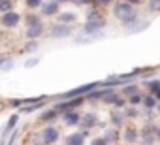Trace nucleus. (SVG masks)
Masks as SVG:
<instances>
[{"label":"nucleus","instance_id":"obj_1","mask_svg":"<svg viewBox=\"0 0 160 145\" xmlns=\"http://www.w3.org/2000/svg\"><path fill=\"white\" fill-rule=\"evenodd\" d=\"M113 13L115 17L122 23V27H132V23H138V12L132 4L128 2H117L115 8H113Z\"/></svg>","mask_w":160,"mask_h":145},{"label":"nucleus","instance_id":"obj_2","mask_svg":"<svg viewBox=\"0 0 160 145\" xmlns=\"http://www.w3.org/2000/svg\"><path fill=\"white\" fill-rule=\"evenodd\" d=\"M154 141H156V126L147 122L139 130V143L141 145H154Z\"/></svg>","mask_w":160,"mask_h":145},{"label":"nucleus","instance_id":"obj_3","mask_svg":"<svg viewBox=\"0 0 160 145\" xmlns=\"http://www.w3.org/2000/svg\"><path fill=\"white\" fill-rule=\"evenodd\" d=\"M58 138H60V130H58L57 126H53V124H47V126L42 130V141H43L45 145H55V143L58 141Z\"/></svg>","mask_w":160,"mask_h":145},{"label":"nucleus","instance_id":"obj_4","mask_svg":"<svg viewBox=\"0 0 160 145\" xmlns=\"http://www.w3.org/2000/svg\"><path fill=\"white\" fill-rule=\"evenodd\" d=\"M73 32L72 25H64V23H55L53 28H51V36L55 40H62V38H70Z\"/></svg>","mask_w":160,"mask_h":145},{"label":"nucleus","instance_id":"obj_5","mask_svg":"<svg viewBox=\"0 0 160 145\" xmlns=\"http://www.w3.org/2000/svg\"><path fill=\"white\" fill-rule=\"evenodd\" d=\"M0 23H2V27L6 28H13L21 23V15L17 12H8V13H2V17H0Z\"/></svg>","mask_w":160,"mask_h":145},{"label":"nucleus","instance_id":"obj_6","mask_svg":"<svg viewBox=\"0 0 160 145\" xmlns=\"http://www.w3.org/2000/svg\"><path fill=\"white\" fill-rule=\"evenodd\" d=\"M104 27H106V21H104L102 17H96V19H89V21L85 23L83 30H85L87 34H96V32L102 30Z\"/></svg>","mask_w":160,"mask_h":145},{"label":"nucleus","instance_id":"obj_7","mask_svg":"<svg viewBox=\"0 0 160 145\" xmlns=\"http://www.w3.org/2000/svg\"><path fill=\"white\" fill-rule=\"evenodd\" d=\"M122 139H124L126 145H134V143H138V139H139V130H138L134 124L126 126L124 132H122Z\"/></svg>","mask_w":160,"mask_h":145},{"label":"nucleus","instance_id":"obj_8","mask_svg":"<svg viewBox=\"0 0 160 145\" xmlns=\"http://www.w3.org/2000/svg\"><path fill=\"white\" fill-rule=\"evenodd\" d=\"M62 122L66 126H77L79 122H81V113H79L77 109L66 111V113H62Z\"/></svg>","mask_w":160,"mask_h":145},{"label":"nucleus","instance_id":"obj_9","mask_svg":"<svg viewBox=\"0 0 160 145\" xmlns=\"http://www.w3.org/2000/svg\"><path fill=\"white\" fill-rule=\"evenodd\" d=\"M40 12H42V15H47V17H51V15H57L58 13V2L57 0H43V4L40 6Z\"/></svg>","mask_w":160,"mask_h":145},{"label":"nucleus","instance_id":"obj_10","mask_svg":"<svg viewBox=\"0 0 160 145\" xmlns=\"http://www.w3.org/2000/svg\"><path fill=\"white\" fill-rule=\"evenodd\" d=\"M43 34V23H36V25H30L27 27V40H36Z\"/></svg>","mask_w":160,"mask_h":145},{"label":"nucleus","instance_id":"obj_11","mask_svg":"<svg viewBox=\"0 0 160 145\" xmlns=\"http://www.w3.org/2000/svg\"><path fill=\"white\" fill-rule=\"evenodd\" d=\"M96 122H98L96 113H85V115H81V122H79V124L83 126V130H89V128H92Z\"/></svg>","mask_w":160,"mask_h":145},{"label":"nucleus","instance_id":"obj_12","mask_svg":"<svg viewBox=\"0 0 160 145\" xmlns=\"http://www.w3.org/2000/svg\"><path fill=\"white\" fill-rule=\"evenodd\" d=\"M64 145H85V136L81 132H73V134L66 136Z\"/></svg>","mask_w":160,"mask_h":145},{"label":"nucleus","instance_id":"obj_13","mask_svg":"<svg viewBox=\"0 0 160 145\" xmlns=\"http://www.w3.org/2000/svg\"><path fill=\"white\" fill-rule=\"evenodd\" d=\"M17 122H19V113H13L10 119H8V122H6V128H4V132H2V138H6V136H10L13 130H15V126H17Z\"/></svg>","mask_w":160,"mask_h":145},{"label":"nucleus","instance_id":"obj_14","mask_svg":"<svg viewBox=\"0 0 160 145\" xmlns=\"http://www.w3.org/2000/svg\"><path fill=\"white\" fill-rule=\"evenodd\" d=\"M75 19H77V15L72 13V12H64V13L58 15V23H64V25H70V23H73Z\"/></svg>","mask_w":160,"mask_h":145},{"label":"nucleus","instance_id":"obj_15","mask_svg":"<svg viewBox=\"0 0 160 145\" xmlns=\"http://www.w3.org/2000/svg\"><path fill=\"white\" fill-rule=\"evenodd\" d=\"M141 104H143L147 109H154L158 102H156V98H154L152 94H147V96H143V102H141Z\"/></svg>","mask_w":160,"mask_h":145},{"label":"nucleus","instance_id":"obj_16","mask_svg":"<svg viewBox=\"0 0 160 145\" xmlns=\"http://www.w3.org/2000/svg\"><path fill=\"white\" fill-rule=\"evenodd\" d=\"M111 122H113V126H115V128H121V126H122V122H124V115H122V113L113 111V113H111Z\"/></svg>","mask_w":160,"mask_h":145},{"label":"nucleus","instance_id":"obj_17","mask_svg":"<svg viewBox=\"0 0 160 145\" xmlns=\"http://www.w3.org/2000/svg\"><path fill=\"white\" fill-rule=\"evenodd\" d=\"M104 139H106L108 145H113V143L117 141V130H115V128H109V130L104 134Z\"/></svg>","mask_w":160,"mask_h":145},{"label":"nucleus","instance_id":"obj_18","mask_svg":"<svg viewBox=\"0 0 160 145\" xmlns=\"http://www.w3.org/2000/svg\"><path fill=\"white\" fill-rule=\"evenodd\" d=\"M136 92H139V87H138V83H134V85H126V87H122V94L124 96H132V94H136Z\"/></svg>","mask_w":160,"mask_h":145},{"label":"nucleus","instance_id":"obj_19","mask_svg":"<svg viewBox=\"0 0 160 145\" xmlns=\"http://www.w3.org/2000/svg\"><path fill=\"white\" fill-rule=\"evenodd\" d=\"M42 106H43V102H38V104H27V106L21 108V113H32V111H38Z\"/></svg>","mask_w":160,"mask_h":145},{"label":"nucleus","instance_id":"obj_20","mask_svg":"<svg viewBox=\"0 0 160 145\" xmlns=\"http://www.w3.org/2000/svg\"><path fill=\"white\" fill-rule=\"evenodd\" d=\"M57 117H58V111H57V109H49V111H45L40 119H42L43 122H47V121H53V119H57Z\"/></svg>","mask_w":160,"mask_h":145},{"label":"nucleus","instance_id":"obj_21","mask_svg":"<svg viewBox=\"0 0 160 145\" xmlns=\"http://www.w3.org/2000/svg\"><path fill=\"white\" fill-rule=\"evenodd\" d=\"M128 102H130V106L136 108V106H139V104L143 102V94H141V92H136V94H132V96L128 98Z\"/></svg>","mask_w":160,"mask_h":145},{"label":"nucleus","instance_id":"obj_22","mask_svg":"<svg viewBox=\"0 0 160 145\" xmlns=\"http://www.w3.org/2000/svg\"><path fill=\"white\" fill-rule=\"evenodd\" d=\"M12 6H13L12 0H0V12H2V13L12 12Z\"/></svg>","mask_w":160,"mask_h":145},{"label":"nucleus","instance_id":"obj_23","mask_svg":"<svg viewBox=\"0 0 160 145\" xmlns=\"http://www.w3.org/2000/svg\"><path fill=\"white\" fill-rule=\"evenodd\" d=\"M145 85H147V89L151 91V94H154V92H156V91L160 89V81H158V79H152V81H147Z\"/></svg>","mask_w":160,"mask_h":145},{"label":"nucleus","instance_id":"obj_24","mask_svg":"<svg viewBox=\"0 0 160 145\" xmlns=\"http://www.w3.org/2000/svg\"><path fill=\"white\" fill-rule=\"evenodd\" d=\"M139 115H141V113H139V111H138V108H134V106H132V108H128V109H126V113H124V117H128V119H136V117H139Z\"/></svg>","mask_w":160,"mask_h":145},{"label":"nucleus","instance_id":"obj_25","mask_svg":"<svg viewBox=\"0 0 160 145\" xmlns=\"http://www.w3.org/2000/svg\"><path fill=\"white\" fill-rule=\"evenodd\" d=\"M149 12H160V0H151L149 2Z\"/></svg>","mask_w":160,"mask_h":145},{"label":"nucleus","instance_id":"obj_26","mask_svg":"<svg viewBox=\"0 0 160 145\" xmlns=\"http://www.w3.org/2000/svg\"><path fill=\"white\" fill-rule=\"evenodd\" d=\"M36 23H42V19H40L38 15H28V17H27V27L36 25Z\"/></svg>","mask_w":160,"mask_h":145},{"label":"nucleus","instance_id":"obj_27","mask_svg":"<svg viewBox=\"0 0 160 145\" xmlns=\"http://www.w3.org/2000/svg\"><path fill=\"white\" fill-rule=\"evenodd\" d=\"M42 4H43V0H27V6L32 8V10H34V8H40Z\"/></svg>","mask_w":160,"mask_h":145},{"label":"nucleus","instance_id":"obj_28","mask_svg":"<svg viewBox=\"0 0 160 145\" xmlns=\"http://www.w3.org/2000/svg\"><path fill=\"white\" fill-rule=\"evenodd\" d=\"M17 136H19V130H13V132L10 134V139H8V145H13V141L17 139Z\"/></svg>","mask_w":160,"mask_h":145},{"label":"nucleus","instance_id":"obj_29","mask_svg":"<svg viewBox=\"0 0 160 145\" xmlns=\"http://www.w3.org/2000/svg\"><path fill=\"white\" fill-rule=\"evenodd\" d=\"M91 145H108V143H106L104 138H94V139L91 141Z\"/></svg>","mask_w":160,"mask_h":145},{"label":"nucleus","instance_id":"obj_30","mask_svg":"<svg viewBox=\"0 0 160 145\" xmlns=\"http://www.w3.org/2000/svg\"><path fill=\"white\" fill-rule=\"evenodd\" d=\"M96 2V6H108V4H111L113 0H94Z\"/></svg>","mask_w":160,"mask_h":145},{"label":"nucleus","instance_id":"obj_31","mask_svg":"<svg viewBox=\"0 0 160 145\" xmlns=\"http://www.w3.org/2000/svg\"><path fill=\"white\" fill-rule=\"evenodd\" d=\"M36 64H38V58H30V60H27V62H25V66H27V68L36 66Z\"/></svg>","mask_w":160,"mask_h":145},{"label":"nucleus","instance_id":"obj_32","mask_svg":"<svg viewBox=\"0 0 160 145\" xmlns=\"http://www.w3.org/2000/svg\"><path fill=\"white\" fill-rule=\"evenodd\" d=\"M12 106L19 108V106H23V100H12Z\"/></svg>","mask_w":160,"mask_h":145},{"label":"nucleus","instance_id":"obj_33","mask_svg":"<svg viewBox=\"0 0 160 145\" xmlns=\"http://www.w3.org/2000/svg\"><path fill=\"white\" fill-rule=\"evenodd\" d=\"M6 60H8V57H4V55H0V66H4V64H6Z\"/></svg>","mask_w":160,"mask_h":145},{"label":"nucleus","instance_id":"obj_34","mask_svg":"<svg viewBox=\"0 0 160 145\" xmlns=\"http://www.w3.org/2000/svg\"><path fill=\"white\" fill-rule=\"evenodd\" d=\"M73 2H75V4H81V6H83V4H89L91 0H73Z\"/></svg>","mask_w":160,"mask_h":145},{"label":"nucleus","instance_id":"obj_35","mask_svg":"<svg viewBox=\"0 0 160 145\" xmlns=\"http://www.w3.org/2000/svg\"><path fill=\"white\" fill-rule=\"evenodd\" d=\"M124 2H128V4H132V6H136V4H139L141 0H124Z\"/></svg>","mask_w":160,"mask_h":145},{"label":"nucleus","instance_id":"obj_36","mask_svg":"<svg viewBox=\"0 0 160 145\" xmlns=\"http://www.w3.org/2000/svg\"><path fill=\"white\" fill-rule=\"evenodd\" d=\"M152 96H154V98H156V102H160V89H158V91H156V92H154V94H152Z\"/></svg>","mask_w":160,"mask_h":145},{"label":"nucleus","instance_id":"obj_37","mask_svg":"<svg viewBox=\"0 0 160 145\" xmlns=\"http://www.w3.org/2000/svg\"><path fill=\"white\" fill-rule=\"evenodd\" d=\"M156 139L160 141V126H156Z\"/></svg>","mask_w":160,"mask_h":145},{"label":"nucleus","instance_id":"obj_38","mask_svg":"<svg viewBox=\"0 0 160 145\" xmlns=\"http://www.w3.org/2000/svg\"><path fill=\"white\" fill-rule=\"evenodd\" d=\"M57 2H60V0H57ZM62 2H68V0H62Z\"/></svg>","mask_w":160,"mask_h":145},{"label":"nucleus","instance_id":"obj_39","mask_svg":"<svg viewBox=\"0 0 160 145\" xmlns=\"http://www.w3.org/2000/svg\"><path fill=\"white\" fill-rule=\"evenodd\" d=\"M0 108H4V104H2V102H0Z\"/></svg>","mask_w":160,"mask_h":145},{"label":"nucleus","instance_id":"obj_40","mask_svg":"<svg viewBox=\"0 0 160 145\" xmlns=\"http://www.w3.org/2000/svg\"><path fill=\"white\" fill-rule=\"evenodd\" d=\"M0 145H6V143H4V141H2V143H0Z\"/></svg>","mask_w":160,"mask_h":145},{"label":"nucleus","instance_id":"obj_41","mask_svg":"<svg viewBox=\"0 0 160 145\" xmlns=\"http://www.w3.org/2000/svg\"><path fill=\"white\" fill-rule=\"evenodd\" d=\"M0 38H2V34H0Z\"/></svg>","mask_w":160,"mask_h":145}]
</instances>
